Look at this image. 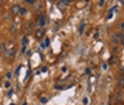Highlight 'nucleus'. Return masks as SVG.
<instances>
[{
    "mask_svg": "<svg viewBox=\"0 0 124 105\" xmlns=\"http://www.w3.org/2000/svg\"><path fill=\"white\" fill-rule=\"evenodd\" d=\"M24 3H27V4H35V0H24Z\"/></svg>",
    "mask_w": 124,
    "mask_h": 105,
    "instance_id": "16",
    "label": "nucleus"
},
{
    "mask_svg": "<svg viewBox=\"0 0 124 105\" xmlns=\"http://www.w3.org/2000/svg\"><path fill=\"white\" fill-rule=\"evenodd\" d=\"M116 105H121V102H118V104H116Z\"/></svg>",
    "mask_w": 124,
    "mask_h": 105,
    "instance_id": "28",
    "label": "nucleus"
},
{
    "mask_svg": "<svg viewBox=\"0 0 124 105\" xmlns=\"http://www.w3.org/2000/svg\"><path fill=\"white\" fill-rule=\"evenodd\" d=\"M0 81H1V80H0Z\"/></svg>",
    "mask_w": 124,
    "mask_h": 105,
    "instance_id": "30",
    "label": "nucleus"
},
{
    "mask_svg": "<svg viewBox=\"0 0 124 105\" xmlns=\"http://www.w3.org/2000/svg\"><path fill=\"white\" fill-rule=\"evenodd\" d=\"M72 1H73V0H59V1H58V7L61 9V10H65Z\"/></svg>",
    "mask_w": 124,
    "mask_h": 105,
    "instance_id": "3",
    "label": "nucleus"
},
{
    "mask_svg": "<svg viewBox=\"0 0 124 105\" xmlns=\"http://www.w3.org/2000/svg\"><path fill=\"white\" fill-rule=\"evenodd\" d=\"M10 105H16V104H14V102H11V104H10Z\"/></svg>",
    "mask_w": 124,
    "mask_h": 105,
    "instance_id": "27",
    "label": "nucleus"
},
{
    "mask_svg": "<svg viewBox=\"0 0 124 105\" xmlns=\"http://www.w3.org/2000/svg\"><path fill=\"white\" fill-rule=\"evenodd\" d=\"M14 94V89H8V92H7V97H11Z\"/></svg>",
    "mask_w": 124,
    "mask_h": 105,
    "instance_id": "19",
    "label": "nucleus"
},
{
    "mask_svg": "<svg viewBox=\"0 0 124 105\" xmlns=\"http://www.w3.org/2000/svg\"><path fill=\"white\" fill-rule=\"evenodd\" d=\"M17 29H18V23H14V26L11 27V31H17Z\"/></svg>",
    "mask_w": 124,
    "mask_h": 105,
    "instance_id": "17",
    "label": "nucleus"
},
{
    "mask_svg": "<svg viewBox=\"0 0 124 105\" xmlns=\"http://www.w3.org/2000/svg\"><path fill=\"white\" fill-rule=\"evenodd\" d=\"M11 14H13V16L20 14V6H18V4H14V6L11 7Z\"/></svg>",
    "mask_w": 124,
    "mask_h": 105,
    "instance_id": "6",
    "label": "nucleus"
},
{
    "mask_svg": "<svg viewBox=\"0 0 124 105\" xmlns=\"http://www.w3.org/2000/svg\"><path fill=\"white\" fill-rule=\"evenodd\" d=\"M123 85H124V80H123V77H120V80H118V87L123 89Z\"/></svg>",
    "mask_w": 124,
    "mask_h": 105,
    "instance_id": "13",
    "label": "nucleus"
},
{
    "mask_svg": "<svg viewBox=\"0 0 124 105\" xmlns=\"http://www.w3.org/2000/svg\"><path fill=\"white\" fill-rule=\"evenodd\" d=\"M120 1H123V0H120Z\"/></svg>",
    "mask_w": 124,
    "mask_h": 105,
    "instance_id": "29",
    "label": "nucleus"
},
{
    "mask_svg": "<svg viewBox=\"0 0 124 105\" xmlns=\"http://www.w3.org/2000/svg\"><path fill=\"white\" fill-rule=\"evenodd\" d=\"M11 75H13V74L10 73V71H8V73H7V74H6V77H7L8 80H10V78H11Z\"/></svg>",
    "mask_w": 124,
    "mask_h": 105,
    "instance_id": "21",
    "label": "nucleus"
},
{
    "mask_svg": "<svg viewBox=\"0 0 124 105\" xmlns=\"http://www.w3.org/2000/svg\"><path fill=\"white\" fill-rule=\"evenodd\" d=\"M85 1H86V3H89V1H90V0H85Z\"/></svg>",
    "mask_w": 124,
    "mask_h": 105,
    "instance_id": "26",
    "label": "nucleus"
},
{
    "mask_svg": "<svg viewBox=\"0 0 124 105\" xmlns=\"http://www.w3.org/2000/svg\"><path fill=\"white\" fill-rule=\"evenodd\" d=\"M4 88H6V89H10V88H11V81H10V80H7L6 82H4Z\"/></svg>",
    "mask_w": 124,
    "mask_h": 105,
    "instance_id": "11",
    "label": "nucleus"
},
{
    "mask_svg": "<svg viewBox=\"0 0 124 105\" xmlns=\"http://www.w3.org/2000/svg\"><path fill=\"white\" fill-rule=\"evenodd\" d=\"M123 41V33H120V34H113L111 36V43L113 44H118V43H121Z\"/></svg>",
    "mask_w": 124,
    "mask_h": 105,
    "instance_id": "2",
    "label": "nucleus"
},
{
    "mask_svg": "<svg viewBox=\"0 0 124 105\" xmlns=\"http://www.w3.org/2000/svg\"><path fill=\"white\" fill-rule=\"evenodd\" d=\"M6 48H7V47H6V43H4V41H3V43H0V53H3V54H4Z\"/></svg>",
    "mask_w": 124,
    "mask_h": 105,
    "instance_id": "10",
    "label": "nucleus"
},
{
    "mask_svg": "<svg viewBox=\"0 0 124 105\" xmlns=\"http://www.w3.org/2000/svg\"><path fill=\"white\" fill-rule=\"evenodd\" d=\"M48 44H49V40H48V38H45V40H44V43H42V47H45V46H48Z\"/></svg>",
    "mask_w": 124,
    "mask_h": 105,
    "instance_id": "18",
    "label": "nucleus"
},
{
    "mask_svg": "<svg viewBox=\"0 0 124 105\" xmlns=\"http://www.w3.org/2000/svg\"><path fill=\"white\" fill-rule=\"evenodd\" d=\"M97 4H99V6H103V4H104V0H99V3H97Z\"/></svg>",
    "mask_w": 124,
    "mask_h": 105,
    "instance_id": "22",
    "label": "nucleus"
},
{
    "mask_svg": "<svg viewBox=\"0 0 124 105\" xmlns=\"http://www.w3.org/2000/svg\"><path fill=\"white\" fill-rule=\"evenodd\" d=\"M107 63H104V64H101V68H103V70H107Z\"/></svg>",
    "mask_w": 124,
    "mask_h": 105,
    "instance_id": "20",
    "label": "nucleus"
},
{
    "mask_svg": "<svg viewBox=\"0 0 124 105\" xmlns=\"http://www.w3.org/2000/svg\"><path fill=\"white\" fill-rule=\"evenodd\" d=\"M113 13H116V9H110V10H108V14H107V19H110V17L113 16Z\"/></svg>",
    "mask_w": 124,
    "mask_h": 105,
    "instance_id": "12",
    "label": "nucleus"
},
{
    "mask_svg": "<svg viewBox=\"0 0 124 105\" xmlns=\"http://www.w3.org/2000/svg\"><path fill=\"white\" fill-rule=\"evenodd\" d=\"M14 56H16V48H14V46H13V47H8V48H6V51H4V57H6L7 60H11Z\"/></svg>",
    "mask_w": 124,
    "mask_h": 105,
    "instance_id": "1",
    "label": "nucleus"
},
{
    "mask_svg": "<svg viewBox=\"0 0 124 105\" xmlns=\"http://www.w3.org/2000/svg\"><path fill=\"white\" fill-rule=\"evenodd\" d=\"M45 24H46V17L42 16L38 21H37V27H38V29H44V26Z\"/></svg>",
    "mask_w": 124,
    "mask_h": 105,
    "instance_id": "4",
    "label": "nucleus"
},
{
    "mask_svg": "<svg viewBox=\"0 0 124 105\" xmlns=\"http://www.w3.org/2000/svg\"><path fill=\"white\" fill-rule=\"evenodd\" d=\"M21 105H28V104H27V102H23V104H21Z\"/></svg>",
    "mask_w": 124,
    "mask_h": 105,
    "instance_id": "24",
    "label": "nucleus"
},
{
    "mask_svg": "<svg viewBox=\"0 0 124 105\" xmlns=\"http://www.w3.org/2000/svg\"><path fill=\"white\" fill-rule=\"evenodd\" d=\"M20 14H21V16L27 14V9H25V7H20Z\"/></svg>",
    "mask_w": 124,
    "mask_h": 105,
    "instance_id": "14",
    "label": "nucleus"
},
{
    "mask_svg": "<svg viewBox=\"0 0 124 105\" xmlns=\"http://www.w3.org/2000/svg\"><path fill=\"white\" fill-rule=\"evenodd\" d=\"M44 36H45V30H44V29H37V30H35V37H37L38 40H41Z\"/></svg>",
    "mask_w": 124,
    "mask_h": 105,
    "instance_id": "5",
    "label": "nucleus"
},
{
    "mask_svg": "<svg viewBox=\"0 0 124 105\" xmlns=\"http://www.w3.org/2000/svg\"><path fill=\"white\" fill-rule=\"evenodd\" d=\"M114 101H117V102H121L123 101V89H120L118 92L116 94V97H114Z\"/></svg>",
    "mask_w": 124,
    "mask_h": 105,
    "instance_id": "7",
    "label": "nucleus"
},
{
    "mask_svg": "<svg viewBox=\"0 0 124 105\" xmlns=\"http://www.w3.org/2000/svg\"><path fill=\"white\" fill-rule=\"evenodd\" d=\"M107 64H110V65L117 64V57H116V56H111L110 58H108V63H107Z\"/></svg>",
    "mask_w": 124,
    "mask_h": 105,
    "instance_id": "8",
    "label": "nucleus"
},
{
    "mask_svg": "<svg viewBox=\"0 0 124 105\" xmlns=\"http://www.w3.org/2000/svg\"><path fill=\"white\" fill-rule=\"evenodd\" d=\"M86 29V23H80V26H79V29H78V31H79V34H83V31H85Z\"/></svg>",
    "mask_w": 124,
    "mask_h": 105,
    "instance_id": "9",
    "label": "nucleus"
},
{
    "mask_svg": "<svg viewBox=\"0 0 124 105\" xmlns=\"http://www.w3.org/2000/svg\"><path fill=\"white\" fill-rule=\"evenodd\" d=\"M21 43H23V47H25V46L28 44V38H27V37H24V38H23V41H21Z\"/></svg>",
    "mask_w": 124,
    "mask_h": 105,
    "instance_id": "15",
    "label": "nucleus"
},
{
    "mask_svg": "<svg viewBox=\"0 0 124 105\" xmlns=\"http://www.w3.org/2000/svg\"><path fill=\"white\" fill-rule=\"evenodd\" d=\"M87 102H89V99H87V98H83V104L87 105Z\"/></svg>",
    "mask_w": 124,
    "mask_h": 105,
    "instance_id": "23",
    "label": "nucleus"
},
{
    "mask_svg": "<svg viewBox=\"0 0 124 105\" xmlns=\"http://www.w3.org/2000/svg\"><path fill=\"white\" fill-rule=\"evenodd\" d=\"M1 3H3V0H0V6H1Z\"/></svg>",
    "mask_w": 124,
    "mask_h": 105,
    "instance_id": "25",
    "label": "nucleus"
}]
</instances>
